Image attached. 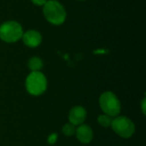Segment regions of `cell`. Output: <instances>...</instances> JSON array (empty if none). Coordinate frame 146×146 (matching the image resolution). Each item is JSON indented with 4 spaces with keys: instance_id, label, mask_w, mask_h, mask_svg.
I'll list each match as a JSON object with an SVG mask.
<instances>
[{
    "instance_id": "cell-1",
    "label": "cell",
    "mask_w": 146,
    "mask_h": 146,
    "mask_svg": "<svg viewBox=\"0 0 146 146\" xmlns=\"http://www.w3.org/2000/svg\"><path fill=\"white\" fill-rule=\"evenodd\" d=\"M43 12L45 19L53 25H61L65 21V9L56 0H48L44 5Z\"/></svg>"
},
{
    "instance_id": "cell-2",
    "label": "cell",
    "mask_w": 146,
    "mask_h": 146,
    "mask_svg": "<svg viewBox=\"0 0 146 146\" xmlns=\"http://www.w3.org/2000/svg\"><path fill=\"white\" fill-rule=\"evenodd\" d=\"M23 30L20 23L9 21L0 26V38L6 43H14L21 38Z\"/></svg>"
},
{
    "instance_id": "cell-3",
    "label": "cell",
    "mask_w": 146,
    "mask_h": 146,
    "mask_svg": "<svg viewBox=\"0 0 146 146\" xmlns=\"http://www.w3.org/2000/svg\"><path fill=\"white\" fill-rule=\"evenodd\" d=\"M26 87L27 92L34 96L42 94L47 87L45 76L40 72H32L26 80Z\"/></svg>"
},
{
    "instance_id": "cell-4",
    "label": "cell",
    "mask_w": 146,
    "mask_h": 146,
    "mask_svg": "<svg viewBox=\"0 0 146 146\" xmlns=\"http://www.w3.org/2000/svg\"><path fill=\"white\" fill-rule=\"evenodd\" d=\"M99 104L103 111L108 115L115 116L121 111L120 101L111 92H106L103 93L99 98Z\"/></svg>"
},
{
    "instance_id": "cell-5",
    "label": "cell",
    "mask_w": 146,
    "mask_h": 146,
    "mask_svg": "<svg viewBox=\"0 0 146 146\" xmlns=\"http://www.w3.org/2000/svg\"><path fill=\"white\" fill-rule=\"evenodd\" d=\"M111 127L115 133L122 138H130L135 132L133 122L125 116H119L112 121Z\"/></svg>"
},
{
    "instance_id": "cell-6",
    "label": "cell",
    "mask_w": 146,
    "mask_h": 146,
    "mask_svg": "<svg viewBox=\"0 0 146 146\" xmlns=\"http://www.w3.org/2000/svg\"><path fill=\"white\" fill-rule=\"evenodd\" d=\"M21 38H22L24 44L27 46L32 47V48L38 46L42 41L41 34L38 31H35V30H29L26 32L25 33H23Z\"/></svg>"
},
{
    "instance_id": "cell-7",
    "label": "cell",
    "mask_w": 146,
    "mask_h": 146,
    "mask_svg": "<svg viewBox=\"0 0 146 146\" xmlns=\"http://www.w3.org/2000/svg\"><path fill=\"white\" fill-rule=\"evenodd\" d=\"M86 117V111L84 108L80 106L74 107L68 115V119L71 124L73 125H80L81 124Z\"/></svg>"
},
{
    "instance_id": "cell-8",
    "label": "cell",
    "mask_w": 146,
    "mask_h": 146,
    "mask_svg": "<svg viewBox=\"0 0 146 146\" xmlns=\"http://www.w3.org/2000/svg\"><path fill=\"white\" fill-rule=\"evenodd\" d=\"M76 136L77 139L84 144L90 143L93 138V133L92 128L87 125H81L76 130Z\"/></svg>"
},
{
    "instance_id": "cell-9",
    "label": "cell",
    "mask_w": 146,
    "mask_h": 146,
    "mask_svg": "<svg viewBox=\"0 0 146 146\" xmlns=\"http://www.w3.org/2000/svg\"><path fill=\"white\" fill-rule=\"evenodd\" d=\"M43 67V62L40 58L38 57H32L28 61V68L33 71V72H38Z\"/></svg>"
},
{
    "instance_id": "cell-10",
    "label": "cell",
    "mask_w": 146,
    "mask_h": 146,
    "mask_svg": "<svg viewBox=\"0 0 146 146\" xmlns=\"http://www.w3.org/2000/svg\"><path fill=\"white\" fill-rule=\"evenodd\" d=\"M98 123L104 127H108L111 126L112 123V119L110 117V115H100L98 119Z\"/></svg>"
},
{
    "instance_id": "cell-11",
    "label": "cell",
    "mask_w": 146,
    "mask_h": 146,
    "mask_svg": "<svg viewBox=\"0 0 146 146\" xmlns=\"http://www.w3.org/2000/svg\"><path fill=\"white\" fill-rule=\"evenodd\" d=\"M62 133L67 135V136H72L74 133H75V127H74V125L71 124V123H68V124H66L63 128H62Z\"/></svg>"
},
{
    "instance_id": "cell-12",
    "label": "cell",
    "mask_w": 146,
    "mask_h": 146,
    "mask_svg": "<svg viewBox=\"0 0 146 146\" xmlns=\"http://www.w3.org/2000/svg\"><path fill=\"white\" fill-rule=\"evenodd\" d=\"M56 139H57V135L56 133H53V134H51V135L49 136V138H48V143L50 145H53V144H55V142L56 141Z\"/></svg>"
},
{
    "instance_id": "cell-13",
    "label": "cell",
    "mask_w": 146,
    "mask_h": 146,
    "mask_svg": "<svg viewBox=\"0 0 146 146\" xmlns=\"http://www.w3.org/2000/svg\"><path fill=\"white\" fill-rule=\"evenodd\" d=\"M47 1H48V0H32V2H33L35 5H38V6L44 5L45 3H46Z\"/></svg>"
},
{
    "instance_id": "cell-14",
    "label": "cell",
    "mask_w": 146,
    "mask_h": 146,
    "mask_svg": "<svg viewBox=\"0 0 146 146\" xmlns=\"http://www.w3.org/2000/svg\"><path fill=\"white\" fill-rule=\"evenodd\" d=\"M142 110H143V113L145 114V98H144L142 101Z\"/></svg>"
},
{
    "instance_id": "cell-15",
    "label": "cell",
    "mask_w": 146,
    "mask_h": 146,
    "mask_svg": "<svg viewBox=\"0 0 146 146\" xmlns=\"http://www.w3.org/2000/svg\"><path fill=\"white\" fill-rule=\"evenodd\" d=\"M80 1H82V0H80Z\"/></svg>"
}]
</instances>
